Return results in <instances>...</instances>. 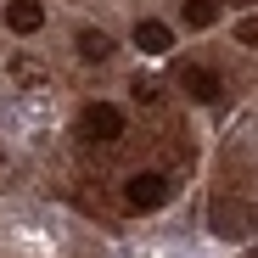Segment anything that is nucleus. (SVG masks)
<instances>
[{
  "label": "nucleus",
  "instance_id": "nucleus-4",
  "mask_svg": "<svg viewBox=\"0 0 258 258\" xmlns=\"http://www.w3.org/2000/svg\"><path fill=\"white\" fill-rule=\"evenodd\" d=\"M180 90H185L191 101H208V107H213V101L225 96V84H219V73H213V68H202V62H185V68H180Z\"/></svg>",
  "mask_w": 258,
  "mask_h": 258
},
{
  "label": "nucleus",
  "instance_id": "nucleus-7",
  "mask_svg": "<svg viewBox=\"0 0 258 258\" xmlns=\"http://www.w3.org/2000/svg\"><path fill=\"white\" fill-rule=\"evenodd\" d=\"M79 56H84V62H107V56H112V39H107L101 28H84V34H79Z\"/></svg>",
  "mask_w": 258,
  "mask_h": 258
},
{
  "label": "nucleus",
  "instance_id": "nucleus-3",
  "mask_svg": "<svg viewBox=\"0 0 258 258\" xmlns=\"http://www.w3.org/2000/svg\"><path fill=\"white\" fill-rule=\"evenodd\" d=\"M208 225H213V236L236 241V236H247V230H252V208H247V202H230V197H219V202L208 208Z\"/></svg>",
  "mask_w": 258,
  "mask_h": 258
},
{
  "label": "nucleus",
  "instance_id": "nucleus-9",
  "mask_svg": "<svg viewBox=\"0 0 258 258\" xmlns=\"http://www.w3.org/2000/svg\"><path fill=\"white\" fill-rule=\"evenodd\" d=\"M12 79H23V84H39V79H45V68H39L34 56H12Z\"/></svg>",
  "mask_w": 258,
  "mask_h": 258
},
{
  "label": "nucleus",
  "instance_id": "nucleus-12",
  "mask_svg": "<svg viewBox=\"0 0 258 258\" xmlns=\"http://www.w3.org/2000/svg\"><path fill=\"white\" fill-rule=\"evenodd\" d=\"M230 6H258V0H230Z\"/></svg>",
  "mask_w": 258,
  "mask_h": 258
},
{
  "label": "nucleus",
  "instance_id": "nucleus-6",
  "mask_svg": "<svg viewBox=\"0 0 258 258\" xmlns=\"http://www.w3.org/2000/svg\"><path fill=\"white\" fill-rule=\"evenodd\" d=\"M6 28L12 34H39L45 28V6L39 0H6Z\"/></svg>",
  "mask_w": 258,
  "mask_h": 258
},
{
  "label": "nucleus",
  "instance_id": "nucleus-11",
  "mask_svg": "<svg viewBox=\"0 0 258 258\" xmlns=\"http://www.w3.org/2000/svg\"><path fill=\"white\" fill-rule=\"evenodd\" d=\"M135 96H141V101L152 107V101H157V84H152V79H135Z\"/></svg>",
  "mask_w": 258,
  "mask_h": 258
},
{
  "label": "nucleus",
  "instance_id": "nucleus-1",
  "mask_svg": "<svg viewBox=\"0 0 258 258\" xmlns=\"http://www.w3.org/2000/svg\"><path fill=\"white\" fill-rule=\"evenodd\" d=\"M168 202V180L163 174H129V185H123V208H135V213H152V208H163Z\"/></svg>",
  "mask_w": 258,
  "mask_h": 258
},
{
  "label": "nucleus",
  "instance_id": "nucleus-5",
  "mask_svg": "<svg viewBox=\"0 0 258 258\" xmlns=\"http://www.w3.org/2000/svg\"><path fill=\"white\" fill-rule=\"evenodd\" d=\"M135 45H141L146 56H168V51H174V28L157 23V17H141V23H135Z\"/></svg>",
  "mask_w": 258,
  "mask_h": 258
},
{
  "label": "nucleus",
  "instance_id": "nucleus-13",
  "mask_svg": "<svg viewBox=\"0 0 258 258\" xmlns=\"http://www.w3.org/2000/svg\"><path fill=\"white\" fill-rule=\"evenodd\" d=\"M0 163H6V152H0Z\"/></svg>",
  "mask_w": 258,
  "mask_h": 258
},
{
  "label": "nucleus",
  "instance_id": "nucleus-8",
  "mask_svg": "<svg viewBox=\"0 0 258 258\" xmlns=\"http://www.w3.org/2000/svg\"><path fill=\"white\" fill-rule=\"evenodd\" d=\"M185 23L191 28H213L219 23V0H185Z\"/></svg>",
  "mask_w": 258,
  "mask_h": 258
},
{
  "label": "nucleus",
  "instance_id": "nucleus-10",
  "mask_svg": "<svg viewBox=\"0 0 258 258\" xmlns=\"http://www.w3.org/2000/svg\"><path fill=\"white\" fill-rule=\"evenodd\" d=\"M236 39H241V45H258V17H241L236 23Z\"/></svg>",
  "mask_w": 258,
  "mask_h": 258
},
{
  "label": "nucleus",
  "instance_id": "nucleus-2",
  "mask_svg": "<svg viewBox=\"0 0 258 258\" xmlns=\"http://www.w3.org/2000/svg\"><path fill=\"white\" fill-rule=\"evenodd\" d=\"M79 135H84V141H101V146H112V141L123 135V112H118V107H107V101L84 107V118H79Z\"/></svg>",
  "mask_w": 258,
  "mask_h": 258
}]
</instances>
